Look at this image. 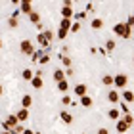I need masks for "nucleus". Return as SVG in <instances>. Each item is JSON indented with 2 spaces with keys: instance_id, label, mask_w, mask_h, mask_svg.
I'll return each mask as SVG.
<instances>
[{
  "instance_id": "1",
  "label": "nucleus",
  "mask_w": 134,
  "mask_h": 134,
  "mask_svg": "<svg viewBox=\"0 0 134 134\" xmlns=\"http://www.w3.org/2000/svg\"><path fill=\"white\" fill-rule=\"evenodd\" d=\"M113 33L117 35V36H121V38H132V27L126 21L115 23V25H113Z\"/></svg>"
},
{
  "instance_id": "2",
  "label": "nucleus",
  "mask_w": 134,
  "mask_h": 134,
  "mask_svg": "<svg viewBox=\"0 0 134 134\" xmlns=\"http://www.w3.org/2000/svg\"><path fill=\"white\" fill-rule=\"evenodd\" d=\"M71 25H73L71 19H62V21H59V29H58V33H56V36H58L59 40H63L65 36L71 33Z\"/></svg>"
},
{
  "instance_id": "3",
  "label": "nucleus",
  "mask_w": 134,
  "mask_h": 134,
  "mask_svg": "<svg viewBox=\"0 0 134 134\" xmlns=\"http://www.w3.org/2000/svg\"><path fill=\"white\" fill-rule=\"evenodd\" d=\"M36 40H38V44H40L42 48H46V46L54 40V33L50 31V29H48V31H42L38 36H36Z\"/></svg>"
},
{
  "instance_id": "4",
  "label": "nucleus",
  "mask_w": 134,
  "mask_h": 134,
  "mask_svg": "<svg viewBox=\"0 0 134 134\" xmlns=\"http://www.w3.org/2000/svg\"><path fill=\"white\" fill-rule=\"evenodd\" d=\"M126 84H129V75H126V73H117V75L113 77V86L125 90Z\"/></svg>"
},
{
  "instance_id": "5",
  "label": "nucleus",
  "mask_w": 134,
  "mask_h": 134,
  "mask_svg": "<svg viewBox=\"0 0 134 134\" xmlns=\"http://www.w3.org/2000/svg\"><path fill=\"white\" fill-rule=\"evenodd\" d=\"M19 50H21L23 54H25V56H31V58H33V54L36 52V50H35V46H33V42L29 40V38H23V40H21Z\"/></svg>"
},
{
  "instance_id": "6",
  "label": "nucleus",
  "mask_w": 134,
  "mask_h": 134,
  "mask_svg": "<svg viewBox=\"0 0 134 134\" xmlns=\"http://www.w3.org/2000/svg\"><path fill=\"white\" fill-rule=\"evenodd\" d=\"M73 15L75 14H73L71 2H63V6H62V19H71Z\"/></svg>"
},
{
  "instance_id": "7",
  "label": "nucleus",
  "mask_w": 134,
  "mask_h": 134,
  "mask_svg": "<svg viewBox=\"0 0 134 134\" xmlns=\"http://www.w3.org/2000/svg\"><path fill=\"white\" fill-rule=\"evenodd\" d=\"M19 12H23V14H27V15H31L33 14V2H29V0H21V4H19Z\"/></svg>"
},
{
  "instance_id": "8",
  "label": "nucleus",
  "mask_w": 134,
  "mask_h": 134,
  "mask_svg": "<svg viewBox=\"0 0 134 134\" xmlns=\"http://www.w3.org/2000/svg\"><path fill=\"white\" fill-rule=\"evenodd\" d=\"M121 98L125 100V103H132V102H134V92H132V90H126V88H125Z\"/></svg>"
},
{
  "instance_id": "9",
  "label": "nucleus",
  "mask_w": 134,
  "mask_h": 134,
  "mask_svg": "<svg viewBox=\"0 0 134 134\" xmlns=\"http://www.w3.org/2000/svg\"><path fill=\"white\" fill-rule=\"evenodd\" d=\"M86 84H75V94L79 98H82V96H86Z\"/></svg>"
},
{
  "instance_id": "10",
  "label": "nucleus",
  "mask_w": 134,
  "mask_h": 134,
  "mask_svg": "<svg viewBox=\"0 0 134 134\" xmlns=\"http://www.w3.org/2000/svg\"><path fill=\"white\" fill-rule=\"evenodd\" d=\"M54 81H56V82L65 81V71L63 69H54Z\"/></svg>"
},
{
  "instance_id": "11",
  "label": "nucleus",
  "mask_w": 134,
  "mask_h": 134,
  "mask_svg": "<svg viewBox=\"0 0 134 134\" xmlns=\"http://www.w3.org/2000/svg\"><path fill=\"white\" fill-rule=\"evenodd\" d=\"M107 100L111 102V103H117L121 100V94L117 92V90H109V94H107Z\"/></svg>"
},
{
  "instance_id": "12",
  "label": "nucleus",
  "mask_w": 134,
  "mask_h": 134,
  "mask_svg": "<svg viewBox=\"0 0 134 134\" xmlns=\"http://www.w3.org/2000/svg\"><path fill=\"white\" fill-rule=\"evenodd\" d=\"M21 105H23V109H29L33 105V96H29V94H25L21 98Z\"/></svg>"
},
{
  "instance_id": "13",
  "label": "nucleus",
  "mask_w": 134,
  "mask_h": 134,
  "mask_svg": "<svg viewBox=\"0 0 134 134\" xmlns=\"http://www.w3.org/2000/svg\"><path fill=\"white\" fill-rule=\"evenodd\" d=\"M115 129H117V132H121V134H123V132H126V130H129L130 126L125 123V119H119V121H117V126H115Z\"/></svg>"
},
{
  "instance_id": "14",
  "label": "nucleus",
  "mask_w": 134,
  "mask_h": 134,
  "mask_svg": "<svg viewBox=\"0 0 134 134\" xmlns=\"http://www.w3.org/2000/svg\"><path fill=\"white\" fill-rule=\"evenodd\" d=\"M21 77H23V81H29V82H31L33 79H35V73H33V69H23V71H21Z\"/></svg>"
},
{
  "instance_id": "15",
  "label": "nucleus",
  "mask_w": 134,
  "mask_h": 134,
  "mask_svg": "<svg viewBox=\"0 0 134 134\" xmlns=\"http://www.w3.org/2000/svg\"><path fill=\"white\" fill-rule=\"evenodd\" d=\"M29 21H31L35 27H36V25H40V14H38V12H33V14L29 15Z\"/></svg>"
},
{
  "instance_id": "16",
  "label": "nucleus",
  "mask_w": 134,
  "mask_h": 134,
  "mask_svg": "<svg viewBox=\"0 0 134 134\" xmlns=\"http://www.w3.org/2000/svg\"><path fill=\"white\" fill-rule=\"evenodd\" d=\"M15 115H17V119H19V123H21V121H27V119H29V109H23V107H21Z\"/></svg>"
},
{
  "instance_id": "17",
  "label": "nucleus",
  "mask_w": 134,
  "mask_h": 134,
  "mask_svg": "<svg viewBox=\"0 0 134 134\" xmlns=\"http://www.w3.org/2000/svg\"><path fill=\"white\" fill-rule=\"evenodd\" d=\"M79 102H81V105H84V107H90V105L94 103V98H90V96L86 94V96H82V98L79 100Z\"/></svg>"
},
{
  "instance_id": "18",
  "label": "nucleus",
  "mask_w": 134,
  "mask_h": 134,
  "mask_svg": "<svg viewBox=\"0 0 134 134\" xmlns=\"http://www.w3.org/2000/svg\"><path fill=\"white\" fill-rule=\"evenodd\" d=\"M59 117H62V121H63V123H67V125L73 123V115H71L69 111H62V113H59Z\"/></svg>"
},
{
  "instance_id": "19",
  "label": "nucleus",
  "mask_w": 134,
  "mask_h": 134,
  "mask_svg": "<svg viewBox=\"0 0 134 134\" xmlns=\"http://www.w3.org/2000/svg\"><path fill=\"white\" fill-rule=\"evenodd\" d=\"M58 90H59L62 94H65L67 90H69V82H67V79H65V81H62V82H58Z\"/></svg>"
},
{
  "instance_id": "20",
  "label": "nucleus",
  "mask_w": 134,
  "mask_h": 134,
  "mask_svg": "<svg viewBox=\"0 0 134 134\" xmlns=\"http://www.w3.org/2000/svg\"><path fill=\"white\" fill-rule=\"evenodd\" d=\"M90 27H92V29H102L103 27V21L100 19V17H94V19L90 21Z\"/></svg>"
},
{
  "instance_id": "21",
  "label": "nucleus",
  "mask_w": 134,
  "mask_h": 134,
  "mask_svg": "<svg viewBox=\"0 0 134 134\" xmlns=\"http://www.w3.org/2000/svg\"><path fill=\"white\" fill-rule=\"evenodd\" d=\"M31 84H33V88H36V90L42 88V77H36V75H35V79L31 81Z\"/></svg>"
},
{
  "instance_id": "22",
  "label": "nucleus",
  "mask_w": 134,
  "mask_h": 134,
  "mask_svg": "<svg viewBox=\"0 0 134 134\" xmlns=\"http://www.w3.org/2000/svg\"><path fill=\"white\" fill-rule=\"evenodd\" d=\"M107 117L111 119V121H119V109H109V113H107Z\"/></svg>"
},
{
  "instance_id": "23",
  "label": "nucleus",
  "mask_w": 134,
  "mask_h": 134,
  "mask_svg": "<svg viewBox=\"0 0 134 134\" xmlns=\"http://www.w3.org/2000/svg\"><path fill=\"white\" fill-rule=\"evenodd\" d=\"M102 82L105 84V86H113V77L111 75H103L102 77Z\"/></svg>"
},
{
  "instance_id": "24",
  "label": "nucleus",
  "mask_w": 134,
  "mask_h": 134,
  "mask_svg": "<svg viewBox=\"0 0 134 134\" xmlns=\"http://www.w3.org/2000/svg\"><path fill=\"white\" fill-rule=\"evenodd\" d=\"M59 59H62V62H63V65H67V69H69V67H71V58H69V56H65L63 52L59 54Z\"/></svg>"
},
{
  "instance_id": "25",
  "label": "nucleus",
  "mask_w": 134,
  "mask_h": 134,
  "mask_svg": "<svg viewBox=\"0 0 134 134\" xmlns=\"http://www.w3.org/2000/svg\"><path fill=\"white\" fill-rule=\"evenodd\" d=\"M105 50H107V52L115 50V40H113V38H107V40H105Z\"/></svg>"
},
{
  "instance_id": "26",
  "label": "nucleus",
  "mask_w": 134,
  "mask_h": 134,
  "mask_svg": "<svg viewBox=\"0 0 134 134\" xmlns=\"http://www.w3.org/2000/svg\"><path fill=\"white\" fill-rule=\"evenodd\" d=\"M8 25H10L12 29H15L17 25H19V19H15V17H10V19H8Z\"/></svg>"
},
{
  "instance_id": "27",
  "label": "nucleus",
  "mask_w": 134,
  "mask_h": 134,
  "mask_svg": "<svg viewBox=\"0 0 134 134\" xmlns=\"http://www.w3.org/2000/svg\"><path fill=\"white\" fill-rule=\"evenodd\" d=\"M123 119H125V123H126V125H129V126H130V125L134 123V117H132V115H130V113H125V117H123Z\"/></svg>"
},
{
  "instance_id": "28",
  "label": "nucleus",
  "mask_w": 134,
  "mask_h": 134,
  "mask_svg": "<svg viewBox=\"0 0 134 134\" xmlns=\"http://www.w3.org/2000/svg\"><path fill=\"white\" fill-rule=\"evenodd\" d=\"M48 62H50V54H42V58H40L38 63H40V65H46Z\"/></svg>"
},
{
  "instance_id": "29",
  "label": "nucleus",
  "mask_w": 134,
  "mask_h": 134,
  "mask_svg": "<svg viewBox=\"0 0 134 134\" xmlns=\"http://www.w3.org/2000/svg\"><path fill=\"white\" fill-rule=\"evenodd\" d=\"M42 54H44V52H40V50H36V52L33 54V62H40V58H42Z\"/></svg>"
},
{
  "instance_id": "30",
  "label": "nucleus",
  "mask_w": 134,
  "mask_h": 134,
  "mask_svg": "<svg viewBox=\"0 0 134 134\" xmlns=\"http://www.w3.org/2000/svg\"><path fill=\"white\" fill-rule=\"evenodd\" d=\"M71 102H73V100H71V96H67V94H63V98H62V103H63V105H69Z\"/></svg>"
},
{
  "instance_id": "31",
  "label": "nucleus",
  "mask_w": 134,
  "mask_h": 134,
  "mask_svg": "<svg viewBox=\"0 0 134 134\" xmlns=\"http://www.w3.org/2000/svg\"><path fill=\"white\" fill-rule=\"evenodd\" d=\"M81 31V23H73L71 25V33H79Z\"/></svg>"
},
{
  "instance_id": "32",
  "label": "nucleus",
  "mask_w": 134,
  "mask_h": 134,
  "mask_svg": "<svg viewBox=\"0 0 134 134\" xmlns=\"http://www.w3.org/2000/svg\"><path fill=\"white\" fill-rule=\"evenodd\" d=\"M75 17H77V19H84V17H86V10H84V12H77Z\"/></svg>"
},
{
  "instance_id": "33",
  "label": "nucleus",
  "mask_w": 134,
  "mask_h": 134,
  "mask_svg": "<svg viewBox=\"0 0 134 134\" xmlns=\"http://www.w3.org/2000/svg\"><path fill=\"white\" fill-rule=\"evenodd\" d=\"M126 23H129V25H130V27L134 29V14H132V15H129V19H126Z\"/></svg>"
},
{
  "instance_id": "34",
  "label": "nucleus",
  "mask_w": 134,
  "mask_h": 134,
  "mask_svg": "<svg viewBox=\"0 0 134 134\" xmlns=\"http://www.w3.org/2000/svg\"><path fill=\"white\" fill-rule=\"evenodd\" d=\"M19 14H21V12H19V8H17V10H14V12H12V17H15V19H19Z\"/></svg>"
},
{
  "instance_id": "35",
  "label": "nucleus",
  "mask_w": 134,
  "mask_h": 134,
  "mask_svg": "<svg viewBox=\"0 0 134 134\" xmlns=\"http://www.w3.org/2000/svg\"><path fill=\"white\" fill-rule=\"evenodd\" d=\"M98 134H109V130H107V129H100Z\"/></svg>"
},
{
  "instance_id": "36",
  "label": "nucleus",
  "mask_w": 134,
  "mask_h": 134,
  "mask_svg": "<svg viewBox=\"0 0 134 134\" xmlns=\"http://www.w3.org/2000/svg\"><path fill=\"white\" fill-rule=\"evenodd\" d=\"M65 75H67V77H71V75H73V69H71V67H69V69H65Z\"/></svg>"
},
{
  "instance_id": "37",
  "label": "nucleus",
  "mask_w": 134,
  "mask_h": 134,
  "mask_svg": "<svg viewBox=\"0 0 134 134\" xmlns=\"http://www.w3.org/2000/svg\"><path fill=\"white\" fill-rule=\"evenodd\" d=\"M0 134H12V132H8V130H2V132H0Z\"/></svg>"
},
{
  "instance_id": "38",
  "label": "nucleus",
  "mask_w": 134,
  "mask_h": 134,
  "mask_svg": "<svg viewBox=\"0 0 134 134\" xmlns=\"http://www.w3.org/2000/svg\"><path fill=\"white\" fill-rule=\"evenodd\" d=\"M2 92H4V88H2V84H0V96H2Z\"/></svg>"
},
{
  "instance_id": "39",
  "label": "nucleus",
  "mask_w": 134,
  "mask_h": 134,
  "mask_svg": "<svg viewBox=\"0 0 134 134\" xmlns=\"http://www.w3.org/2000/svg\"><path fill=\"white\" fill-rule=\"evenodd\" d=\"M0 48H2V38H0Z\"/></svg>"
},
{
  "instance_id": "40",
  "label": "nucleus",
  "mask_w": 134,
  "mask_h": 134,
  "mask_svg": "<svg viewBox=\"0 0 134 134\" xmlns=\"http://www.w3.org/2000/svg\"><path fill=\"white\" fill-rule=\"evenodd\" d=\"M132 63H134V58H132Z\"/></svg>"
}]
</instances>
